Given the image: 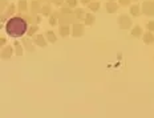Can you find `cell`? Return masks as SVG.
I'll return each instance as SVG.
<instances>
[{
  "label": "cell",
  "mask_w": 154,
  "mask_h": 118,
  "mask_svg": "<svg viewBox=\"0 0 154 118\" xmlns=\"http://www.w3.org/2000/svg\"><path fill=\"white\" fill-rule=\"evenodd\" d=\"M28 29V21L20 16H13L7 21L5 31L11 37H21Z\"/></svg>",
  "instance_id": "obj_1"
},
{
  "label": "cell",
  "mask_w": 154,
  "mask_h": 118,
  "mask_svg": "<svg viewBox=\"0 0 154 118\" xmlns=\"http://www.w3.org/2000/svg\"><path fill=\"white\" fill-rule=\"evenodd\" d=\"M141 11L144 15L153 16L154 15V1H150V0L144 1V4H142V7H141Z\"/></svg>",
  "instance_id": "obj_2"
},
{
  "label": "cell",
  "mask_w": 154,
  "mask_h": 118,
  "mask_svg": "<svg viewBox=\"0 0 154 118\" xmlns=\"http://www.w3.org/2000/svg\"><path fill=\"white\" fill-rule=\"evenodd\" d=\"M118 24L121 29H128V28L132 27V20H130L129 16L126 15H121L118 17Z\"/></svg>",
  "instance_id": "obj_3"
},
{
  "label": "cell",
  "mask_w": 154,
  "mask_h": 118,
  "mask_svg": "<svg viewBox=\"0 0 154 118\" xmlns=\"http://www.w3.org/2000/svg\"><path fill=\"white\" fill-rule=\"evenodd\" d=\"M76 19V16L73 17V13H70V15H65V13H60L59 15V23L61 25H65L68 24L69 25V23H73Z\"/></svg>",
  "instance_id": "obj_4"
},
{
  "label": "cell",
  "mask_w": 154,
  "mask_h": 118,
  "mask_svg": "<svg viewBox=\"0 0 154 118\" xmlns=\"http://www.w3.org/2000/svg\"><path fill=\"white\" fill-rule=\"evenodd\" d=\"M72 34L75 37H80L84 34V25L82 24H73L72 27Z\"/></svg>",
  "instance_id": "obj_5"
},
{
  "label": "cell",
  "mask_w": 154,
  "mask_h": 118,
  "mask_svg": "<svg viewBox=\"0 0 154 118\" xmlns=\"http://www.w3.org/2000/svg\"><path fill=\"white\" fill-rule=\"evenodd\" d=\"M33 37V43H35L36 45H39V47H45L47 45V41H45V37L43 36V34H35Z\"/></svg>",
  "instance_id": "obj_6"
},
{
  "label": "cell",
  "mask_w": 154,
  "mask_h": 118,
  "mask_svg": "<svg viewBox=\"0 0 154 118\" xmlns=\"http://www.w3.org/2000/svg\"><path fill=\"white\" fill-rule=\"evenodd\" d=\"M11 56H12V47H10V45H7V47H5L4 49L1 51V59L8 60Z\"/></svg>",
  "instance_id": "obj_7"
},
{
  "label": "cell",
  "mask_w": 154,
  "mask_h": 118,
  "mask_svg": "<svg viewBox=\"0 0 154 118\" xmlns=\"http://www.w3.org/2000/svg\"><path fill=\"white\" fill-rule=\"evenodd\" d=\"M105 5H106V11L109 13H113V12H116V11L118 10V5H117L114 1H109V3H106Z\"/></svg>",
  "instance_id": "obj_8"
},
{
  "label": "cell",
  "mask_w": 154,
  "mask_h": 118,
  "mask_svg": "<svg viewBox=\"0 0 154 118\" xmlns=\"http://www.w3.org/2000/svg\"><path fill=\"white\" fill-rule=\"evenodd\" d=\"M69 33H70V28H69V25H68V24L61 25V27H60V34H61L62 37L68 36Z\"/></svg>",
  "instance_id": "obj_9"
},
{
  "label": "cell",
  "mask_w": 154,
  "mask_h": 118,
  "mask_svg": "<svg viewBox=\"0 0 154 118\" xmlns=\"http://www.w3.org/2000/svg\"><path fill=\"white\" fill-rule=\"evenodd\" d=\"M144 41L145 44H152V43H154V36L152 32H146L144 34Z\"/></svg>",
  "instance_id": "obj_10"
},
{
  "label": "cell",
  "mask_w": 154,
  "mask_h": 118,
  "mask_svg": "<svg viewBox=\"0 0 154 118\" xmlns=\"http://www.w3.org/2000/svg\"><path fill=\"white\" fill-rule=\"evenodd\" d=\"M95 20H96V17L93 13H87V15H85V24L87 25H92L93 23H95Z\"/></svg>",
  "instance_id": "obj_11"
},
{
  "label": "cell",
  "mask_w": 154,
  "mask_h": 118,
  "mask_svg": "<svg viewBox=\"0 0 154 118\" xmlns=\"http://www.w3.org/2000/svg\"><path fill=\"white\" fill-rule=\"evenodd\" d=\"M132 36L133 37H141L142 36V29H141L139 25H136V27L132 29Z\"/></svg>",
  "instance_id": "obj_12"
},
{
  "label": "cell",
  "mask_w": 154,
  "mask_h": 118,
  "mask_svg": "<svg viewBox=\"0 0 154 118\" xmlns=\"http://www.w3.org/2000/svg\"><path fill=\"white\" fill-rule=\"evenodd\" d=\"M19 10H20V12H27V10H28L27 0H20L19 1Z\"/></svg>",
  "instance_id": "obj_13"
},
{
  "label": "cell",
  "mask_w": 154,
  "mask_h": 118,
  "mask_svg": "<svg viewBox=\"0 0 154 118\" xmlns=\"http://www.w3.org/2000/svg\"><path fill=\"white\" fill-rule=\"evenodd\" d=\"M15 8H16V5H15V4H11V5H10V8L7 10V12H5V15H3L1 21H4V17H8V16L12 15V13L15 12Z\"/></svg>",
  "instance_id": "obj_14"
},
{
  "label": "cell",
  "mask_w": 154,
  "mask_h": 118,
  "mask_svg": "<svg viewBox=\"0 0 154 118\" xmlns=\"http://www.w3.org/2000/svg\"><path fill=\"white\" fill-rule=\"evenodd\" d=\"M75 16H76V19L77 20H82V19H85V12H84V10H81V8H77V10H75Z\"/></svg>",
  "instance_id": "obj_15"
},
{
  "label": "cell",
  "mask_w": 154,
  "mask_h": 118,
  "mask_svg": "<svg viewBox=\"0 0 154 118\" xmlns=\"http://www.w3.org/2000/svg\"><path fill=\"white\" fill-rule=\"evenodd\" d=\"M45 37H47L48 41H51V43L56 41V34H55V32H52V31H47V32H45Z\"/></svg>",
  "instance_id": "obj_16"
},
{
  "label": "cell",
  "mask_w": 154,
  "mask_h": 118,
  "mask_svg": "<svg viewBox=\"0 0 154 118\" xmlns=\"http://www.w3.org/2000/svg\"><path fill=\"white\" fill-rule=\"evenodd\" d=\"M139 5H132L130 7V15H133V16H138L139 15Z\"/></svg>",
  "instance_id": "obj_17"
},
{
  "label": "cell",
  "mask_w": 154,
  "mask_h": 118,
  "mask_svg": "<svg viewBox=\"0 0 154 118\" xmlns=\"http://www.w3.org/2000/svg\"><path fill=\"white\" fill-rule=\"evenodd\" d=\"M32 12H33V13L41 12V7H40V3H39V1L36 3V0H33V3H32Z\"/></svg>",
  "instance_id": "obj_18"
},
{
  "label": "cell",
  "mask_w": 154,
  "mask_h": 118,
  "mask_svg": "<svg viewBox=\"0 0 154 118\" xmlns=\"http://www.w3.org/2000/svg\"><path fill=\"white\" fill-rule=\"evenodd\" d=\"M57 19H59V12H55L52 16H51V19H49L51 25H56V24H57Z\"/></svg>",
  "instance_id": "obj_19"
},
{
  "label": "cell",
  "mask_w": 154,
  "mask_h": 118,
  "mask_svg": "<svg viewBox=\"0 0 154 118\" xmlns=\"http://www.w3.org/2000/svg\"><path fill=\"white\" fill-rule=\"evenodd\" d=\"M13 47L16 48V54H18V56H21V54H23V49H21V45H20V43L19 41H15Z\"/></svg>",
  "instance_id": "obj_20"
},
{
  "label": "cell",
  "mask_w": 154,
  "mask_h": 118,
  "mask_svg": "<svg viewBox=\"0 0 154 118\" xmlns=\"http://www.w3.org/2000/svg\"><path fill=\"white\" fill-rule=\"evenodd\" d=\"M41 13L43 15H49L51 13V5L49 4H47V5H43V8H41Z\"/></svg>",
  "instance_id": "obj_21"
},
{
  "label": "cell",
  "mask_w": 154,
  "mask_h": 118,
  "mask_svg": "<svg viewBox=\"0 0 154 118\" xmlns=\"http://www.w3.org/2000/svg\"><path fill=\"white\" fill-rule=\"evenodd\" d=\"M23 44H24L25 47L28 48V51H29V52H32V51H33L32 45H31V41H29V39H25V37H24V39H23Z\"/></svg>",
  "instance_id": "obj_22"
},
{
  "label": "cell",
  "mask_w": 154,
  "mask_h": 118,
  "mask_svg": "<svg viewBox=\"0 0 154 118\" xmlns=\"http://www.w3.org/2000/svg\"><path fill=\"white\" fill-rule=\"evenodd\" d=\"M88 7H89L90 11H98L100 4H98V3H89V4H88Z\"/></svg>",
  "instance_id": "obj_23"
},
{
  "label": "cell",
  "mask_w": 154,
  "mask_h": 118,
  "mask_svg": "<svg viewBox=\"0 0 154 118\" xmlns=\"http://www.w3.org/2000/svg\"><path fill=\"white\" fill-rule=\"evenodd\" d=\"M37 28H39V27H36V25L31 27V28H29V31H28V36H33V34H35V32L37 31Z\"/></svg>",
  "instance_id": "obj_24"
},
{
  "label": "cell",
  "mask_w": 154,
  "mask_h": 118,
  "mask_svg": "<svg viewBox=\"0 0 154 118\" xmlns=\"http://www.w3.org/2000/svg\"><path fill=\"white\" fill-rule=\"evenodd\" d=\"M61 13H65V15H70L72 13V10H70V7H62L61 8Z\"/></svg>",
  "instance_id": "obj_25"
},
{
  "label": "cell",
  "mask_w": 154,
  "mask_h": 118,
  "mask_svg": "<svg viewBox=\"0 0 154 118\" xmlns=\"http://www.w3.org/2000/svg\"><path fill=\"white\" fill-rule=\"evenodd\" d=\"M67 4L69 5V7H75L77 4V0H67Z\"/></svg>",
  "instance_id": "obj_26"
},
{
  "label": "cell",
  "mask_w": 154,
  "mask_h": 118,
  "mask_svg": "<svg viewBox=\"0 0 154 118\" xmlns=\"http://www.w3.org/2000/svg\"><path fill=\"white\" fill-rule=\"evenodd\" d=\"M147 29L152 32V31H154V21H149L147 23Z\"/></svg>",
  "instance_id": "obj_27"
},
{
  "label": "cell",
  "mask_w": 154,
  "mask_h": 118,
  "mask_svg": "<svg viewBox=\"0 0 154 118\" xmlns=\"http://www.w3.org/2000/svg\"><path fill=\"white\" fill-rule=\"evenodd\" d=\"M121 5H129L130 4V0H118Z\"/></svg>",
  "instance_id": "obj_28"
},
{
  "label": "cell",
  "mask_w": 154,
  "mask_h": 118,
  "mask_svg": "<svg viewBox=\"0 0 154 118\" xmlns=\"http://www.w3.org/2000/svg\"><path fill=\"white\" fill-rule=\"evenodd\" d=\"M4 7H7V0H1V11L4 10Z\"/></svg>",
  "instance_id": "obj_29"
},
{
  "label": "cell",
  "mask_w": 154,
  "mask_h": 118,
  "mask_svg": "<svg viewBox=\"0 0 154 118\" xmlns=\"http://www.w3.org/2000/svg\"><path fill=\"white\" fill-rule=\"evenodd\" d=\"M0 43H1V45L5 44V37H4V36H1V39H0Z\"/></svg>",
  "instance_id": "obj_30"
},
{
  "label": "cell",
  "mask_w": 154,
  "mask_h": 118,
  "mask_svg": "<svg viewBox=\"0 0 154 118\" xmlns=\"http://www.w3.org/2000/svg\"><path fill=\"white\" fill-rule=\"evenodd\" d=\"M81 3H82V4H89L90 0H81Z\"/></svg>",
  "instance_id": "obj_31"
},
{
  "label": "cell",
  "mask_w": 154,
  "mask_h": 118,
  "mask_svg": "<svg viewBox=\"0 0 154 118\" xmlns=\"http://www.w3.org/2000/svg\"><path fill=\"white\" fill-rule=\"evenodd\" d=\"M35 21H36V23H37V24H39V23L41 21V19H40L39 16H36V17H35Z\"/></svg>",
  "instance_id": "obj_32"
},
{
  "label": "cell",
  "mask_w": 154,
  "mask_h": 118,
  "mask_svg": "<svg viewBox=\"0 0 154 118\" xmlns=\"http://www.w3.org/2000/svg\"><path fill=\"white\" fill-rule=\"evenodd\" d=\"M36 1H39V0H36Z\"/></svg>",
  "instance_id": "obj_33"
},
{
  "label": "cell",
  "mask_w": 154,
  "mask_h": 118,
  "mask_svg": "<svg viewBox=\"0 0 154 118\" xmlns=\"http://www.w3.org/2000/svg\"><path fill=\"white\" fill-rule=\"evenodd\" d=\"M112 1H113V0H112Z\"/></svg>",
  "instance_id": "obj_34"
},
{
  "label": "cell",
  "mask_w": 154,
  "mask_h": 118,
  "mask_svg": "<svg viewBox=\"0 0 154 118\" xmlns=\"http://www.w3.org/2000/svg\"><path fill=\"white\" fill-rule=\"evenodd\" d=\"M134 1H136V0H134Z\"/></svg>",
  "instance_id": "obj_35"
}]
</instances>
